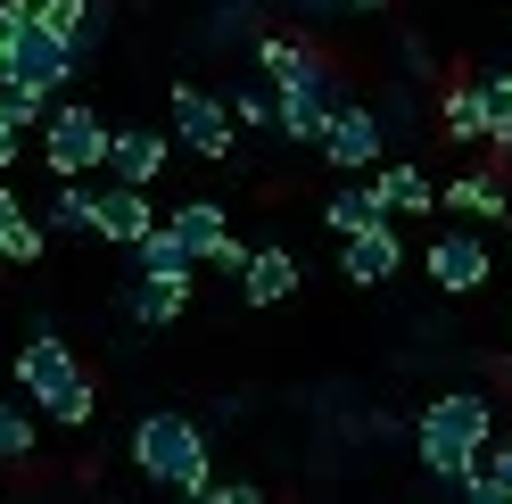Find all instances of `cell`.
I'll use <instances>...</instances> for the list:
<instances>
[{
	"instance_id": "obj_1",
	"label": "cell",
	"mask_w": 512,
	"mask_h": 504,
	"mask_svg": "<svg viewBox=\"0 0 512 504\" xmlns=\"http://www.w3.org/2000/svg\"><path fill=\"white\" fill-rule=\"evenodd\" d=\"M488 447H496V405L479 389H446V397H430L422 414H413V463H422L438 488H455V496L488 471Z\"/></svg>"
},
{
	"instance_id": "obj_2",
	"label": "cell",
	"mask_w": 512,
	"mask_h": 504,
	"mask_svg": "<svg viewBox=\"0 0 512 504\" xmlns=\"http://www.w3.org/2000/svg\"><path fill=\"white\" fill-rule=\"evenodd\" d=\"M9 372H17V397H25V405H42L58 430H83L91 414H100V389H91V372L75 364V348H67L50 323H34V339L17 348Z\"/></svg>"
},
{
	"instance_id": "obj_3",
	"label": "cell",
	"mask_w": 512,
	"mask_h": 504,
	"mask_svg": "<svg viewBox=\"0 0 512 504\" xmlns=\"http://www.w3.org/2000/svg\"><path fill=\"white\" fill-rule=\"evenodd\" d=\"M133 471H141L149 488L190 496V488H215V447H207V430L190 422V414L157 405V414L133 422Z\"/></svg>"
},
{
	"instance_id": "obj_4",
	"label": "cell",
	"mask_w": 512,
	"mask_h": 504,
	"mask_svg": "<svg viewBox=\"0 0 512 504\" xmlns=\"http://www.w3.org/2000/svg\"><path fill=\"white\" fill-rule=\"evenodd\" d=\"M273 108H281V124L273 133L290 141V149H323V133H331V116L347 108V75L331 67L323 50H306L290 75L273 83Z\"/></svg>"
},
{
	"instance_id": "obj_5",
	"label": "cell",
	"mask_w": 512,
	"mask_h": 504,
	"mask_svg": "<svg viewBox=\"0 0 512 504\" xmlns=\"http://www.w3.org/2000/svg\"><path fill=\"white\" fill-rule=\"evenodd\" d=\"M108 149H116V133H108L100 108H83V100H58V108H50V124H42V166H50L58 182H108Z\"/></svg>"
},
{
	"instance_id": "obj_6",
	"label": "cell",
	"mask_w": 512,
	"mask_h": 504,
	"mask_svg": "<svg viewBox=\"0 0 512 504\" xmlns=\"http://www.w3.org/2000/svg\"><path fill=\"white\" fill-rule=\"evenodd\" d=\"M166 232L190 248L199 265H215V273H232V281H248V257L256 248L232 232V207L223 199H174V215H166Z\"/></svg>"
},
{
	"instance_id": "obj_7",
	"label": "cell",
	"mask_w": 512,
	"mask_h": 504,
	"mask_svg": "<svg viewBox=\"0 0 512 504\" xmlns=\"http://www.w3.org/2000/svg\"><path fill=\"white\" fill-rule=\"evenodd\" d=\"M83 75V58L50 34V25H17L9 34V58H0V83H17V91H34V100L58 108V91H67Z\"/></svg>"
},
{
	"instance_id": "obj_8",
	"label": "cell",
	"mask_w": 512,
	"mask_h": 504,
	"mask_svg": "<svg viewBox=\"0 0 512 504\" xmlns=\"http://www.w3.org/2000/svg\"><path fill=\"white\" fill-rule=\"evenodd\" d=\"M323 166H331L339 182H372L380 166H389V116L364 108V100H347V108L331 116V133H323Z\"/></svg>"
},
{
	"instance_id": "obj_9",
	"label": "cell",
	"mask_w": 512,
	"mask_h": 504,
	"mask_svg": "<svg viewBox=\"0 0 512 504\" xmlns=\"http://www.w3.org/2000/svg\"><path fill=\"white\" fill-rule=\"evenodd\" d=\"M174 149L182 157H207V166H223V157L240 149V124H232V108H223V91L174 83Z\"/></svg>"
},
{
	"instance_id": "obj_10",
	"label": "cell",
	"mask_w": 512,
	"mask_h": 504,
	"mask_svg": "<svg viewBox=\"0 0 512 504\" xmlns=\"http://www.w3.org/2000/svg\"><path fill=\"white\" fill-rule=\"evenodd\" d=\"M422 273H430L438 298H471L479 281L496 273V257H488V240H479L471 224H446V232H430V248H422Z\"/></svg>"
},
{
	"instance_id": "obj_11",
	"label": "cell",
	"mask_w": 512,
	"mask_h": 504,
	"mask_svg": "<svg viewBox=\"0 0 512 504\" xmlns=\"http://www.w3.org/2000/svg\"><path fill=\"white\" fill-rule=\"evenodd\" d=\"M17 9L34 17V25H50V34L83 58V67H91L100 42H108V0H17Z\"/></svg>"
},
{
	"instance_id": "obj_12",
	"label": "cell",
	"mask_w": 512,
	"mask_h": 504,
	"mask_svg": "<svg viewBox=\"0 0 512 504\" xmlns=\"http://www.w3.org/2000/svg\"><path fill=\"white\" fill-rule=\"evenodd\" d=\"M166 224V215H157V199L149 191H124V182H100V215H91V240H108V248H124V257H133V248Z\"/></svg>"
},
{
	"instance_id": "obj_13",
	"label": "cell",
	"mask_w": 512,
	"mask_h": 504,
	"mask_svg": "<svg viewBox=\"0 0 512 504\" xmlns=\"http://www.w3.org/2000/svg\"><path fill=\"white\" fill-rule=\"evenodd\" d=\"M166 166H174V133H149V124H124L108 149V182H124V191H149Z\"/></svg>"
},
{
	"instance_id": "obj_14",
	"label": "cell",
	"mask_w": 512,
	"mask_h": 504,
	"mask_svg": "<svg viewBox=\"0 0 512 504\" xmlns=\"http://www.w3.org/2000/svg\"><path fill=\"white\" fill-rule=\"evenodd\" d=\"M339 273L356 281V290L397 281V273H405V240H397V224H372V232H356V240H339Z\"/></svg>"
},
{
	"instance_id": "obj_15",
	"label": "cell",
	"mask_w": 512,
	"mask_h": 504,
	"mask_svg": "<svg viewBox=\"0 0 512 504\" xmlns=\"http://www.w3.org/2000/svg\"><path fill=\"white\" fill-rule=\"evenodd\" d=\"M438 207H455L463 224H512V191H504V174H496V166L455 174V182L438 191Z\"/></svg>"
},
{
	"instance_id": "obj_16",
	"label": "cell",
	"mask_w": 512,
	"mask_h": 504,
	"mask_svg": "<svg viewBox=\"0 0 512 504\" xmlns=\"http://www.w3.org/2000/svg\"><path fill=\"white\" fill-rule=\"evenodd\" d=\"M133 281H149V290H174V298H190V281H199V257L157 224L141 248H133Z\"/></svg>"
},
{
	"instance_id": "obj_17",
	"label": "cell",
	"mask_w": 512,
	"mask_h": 504,
	"mask_svg": "<svg viewBox=\"0 0 512 504\" xmlns=\"http://www.w3.org/2000/svg\"><path fill=\"white\" fill-rule=\"evenodd\" d=\"M298 257H290V248H281V240H265V248H256V257H248V281H240V306H281V298H298Z\"/></svg>"
},
{
	"instance_id": "obj_18",
	"label": "cell",
	"mask_w": 512,
	"mask_h": 504,
	"mask_svg": "<svg viewBox=\"0 0 512 504\" xmlns=\"http://www.w3.org/2000/svg\"><path fill=\"white\" fill-rule=\"evenodd\" d=\"M372 191H380V215H389V224H397V215H438V182L413 166V157L380 166V174H372Z\"/></svg>"
},
{
	"instance_id": "obj_19",
	"label": "cell",
	"mask_w": 512,
	"mask_h": 504,
	"mask_svg": "<svg viewBox=\"0 0 512 504\" xmlns=\"http://www.w3.org/2000/svg\"><path fill=\"white\" fill-rule=\"evenodd\" d=\"M91 215H100V182H58L42 199V232L50 240H91Z\"/></svg>"
},
{
	"instance_id": "obj_20",
	"label": "cell",
	"mask_w": 512,
	"mask_h": 504,
	"mask_svg": "<svg viewBox=\"0 0 512 504\" xmlns=\"http://www.w3.org/2000/svg\"><path fill=\"white\" fill-rule=\"evenodd\" d=\"M323 224H331L339 240H356V232H372V224H389V215H380V191H372V182H339V191L323 199Z\"/></svg>"
},
{
	"instance_id": "obj_21",
	"label": "cell",
	"mask_w": 512,
	"mask_h": 504,
	"mask_svg": "<svg viewBox=\"0 0 512 504\" xmlns=\"http://www.w3.org/2000/svg\"><path fill=\"white\" fill-rule=\"evenodd\" d=\"M124 314H133L141 331H174L182 314H190V298H174V290H149V281H124V298H116Z\"/></svg>"
},
{
	"instance_id": "obj_22",
	"label": "cell",
	"mask_w": 512,
	"mask_h": 504,
	"mask_svg": "<svg viewBox=\"0 0 512 504\" xmlns=\"http://www.w3.org/2000/svg\"><path fill=\"white\" fill-rule=\"evenodd\" d=\"M223 108H232V124H240V133H273V124H281L273 83H232V91H223Z\"/></svg>"
},
{
	"instance_id": "obj_23",
	"label": "cell",
	"mask_w": 512,
	"mask_h": 504,
	"mask_svg": "<svg viewBox=\"0 0 512 504\" xmlns=\"http://www.w3.org/2000/svg\"><path fill=\"white\" fill-rule=\"evenodd\" d=\"M306 50H314V42H298V34H256V42H248V58H256V75H265V83H281Z\"/></svg>"
},
{
	"instance_id": "obj_24",
	"label": "cell",
	"mask_w": 512,
	"mask_h": 504,
	"mask_svg": "<svg viewBox=\"0 0 512 504\" xmlns=\"http://www.w3.org/2000/svg\"><path fill=\"white\" fill-rule=\"evenodd\" d=\"M50 124V100H34V91H17V83H0V133H25L34 141Z\"/></svg>"
},
{
	"instance_id": "obj_25",
	"label": "cell",
	"mask_w": 512,
	"mask_h": 504,
	"mask_svg": "<svg viewBox=\"0 0 512 504\" xmlns=\"http://www.w3.org/2000/svg\"><path fill=\"white\" fill-rule=\"evenodd\" d=\"M248 17H256V0H215L207 25H199V42H207V50H232V42L248 34Z\"/></svg>"
},
{
	"instance_id": "obj_26",
	"label": "cell",
	"mask_w": 512,
	"mask_h": 504,
	"mask_svg": "<svg viewBox=\"0 0 512 504\" xmlns=\"http://www.w3.org/2000/svg\"><path fill=\"white\" fill-rule=\"evenodd\" d=\"M34 455V422H25V405H0V463H25Z\"/></svg>"
},
{
	"instance_id": "obj_27",
	"label": "cell",
	"mask_w": 512,
	"mask_h": 504,
	"mask_svg": "<svg viewBox=\"0 0 512 504\" xmlns=\"http://www.w3.org/2000/svg\"><path fill=\"white\" fill-rule=\"evenodd\" d=\"M397 58H405V83H438V58H430V42H422V34H405V42H397Z\"/></svg>"
},
{
	"instance_id": "obj_28",
	"label": "cell",
	"mask_w": 512,
	"mask_h": 504,
	"mask_svg": "<svg viewBox=\"0 0 512 504\" xmlns=\"http://www.w3.org/2000/svg\"><path fill=\"white\" fill-rule=\"evenodd\" d=\"M455 504H512V480H504V471L488 463V471H479V480H471V488H463Z\"/></svg>"
},
{
	"instance_id": "obj_29",
	"label": "cell",
	"mask_w": 512,
	"mask_h": 504,
	"mask_svg": "<svg viewBox=\"0 0 512 504\" xmlns=\"http://www.w3.org/2000/svg\"><path fill=\"white\" fill-rule=\"evenodd\" d=\"M25 224H34V215H25V199L9 191V182H0V248H9V240H17Z\"/></svg>"
},
{
	"instance_id": "obj_30",
	"label": "cell",
	"mask_w": 512,
	"mask_h": 504,
	"mask_svg": "<svg viewBox=\"0 0 512 504\" xmlns=\"http://www.w3.org/2000/svg\"><path fill=\"white\" fill-rule=\"evenodd\" d=\"M215 504H265V488L256 480H215Z\"/></svg>"
},
{
	"instance_id": "obj_31",
	"label": "cell",
	"mask_w": 512,
	"mask_h": 504,
	"mask_svg": "<svg viewBox=\"0 0 512 504\" xmlns=\"http://www.w3.org/2000/svg\"><path fill=\"white\" fill-rule=\"evenodd\" d=\"M17 157H25V133H0V182L17 174Z\"/></svg>"
},
{
	"instance_id": "obj_32",
	"label": "cell",
	"mask_w": 512,
	"mask_h": 504,
	"mask_svg": "<svg viewBox=\"0 0 512 504\" xmlns=\"http://www.w3.org/2000/svg\"><path fill=\"white\" fill-rule=\"evenodd\" d=\"M380 9H397V0H339V17H380Z\"/></svg>"
},
{
	"instance_id": "obj_33",
	"label": "cell",
	"mask_w": 512,
	"mask_h": 504,
	"mask_svg": "<svg viewBox=\"0 0 512 504\" xmlns=\"http://www.w3.org/2000/svg\"><path fill=\"white\" fill-rule=\"evenodd\" d=\"M488 372H496V381H504V389H512V356H488Z\"/></svg>"
},
{
	"instance_id": "obj_34",
	"label": "cell",
	"mask_w": 512,
	"mask_h": 504,
	"mask_svg": "<svg viewBox=\"0 0 512 504\" xmlns=\"http://www.w3.org/2000/svg\"><path fill=\"white\" fill-rule=\"evenodd\" d=\"M174 504H215V488H190V496H174Z\"/></svg>"
},
{
	"instance_id": "obj_35",
	"label": "cell",
	"mask_w": 512,
	"mask_h": 504,
	"mask_svg": "<svg viewBox=\"0 0 512 504\" xmlns=\"http://www.w3.org/2000/svg\"><path fill=\"white\" fill-rule=\"evenodd\" d=\"M496 471H504V480H512V438H504V455H496Z\"/></svg>"
},
{
	"instance_id": "obj_36",
	"label": "cell",
	"mask_w": 512,
	"mask_h": 504,
	"mask_svg": "<svg viewBox=\"0 0 512 504\" xmlns=\"http://www.w3.org/2000/svg\"><path fill=\"white\" fill-rule=\"evenodd\" d=\"M496 75H504V83H512V58H504V67H496Z\"/></svg>"
},
{
	"instance_id": "obj_37",
	"label": "cell",
	"mask_w": 512,
	"mask_h": 504,
	"mask_svg": "<svg viewBox=\"0 0 512 504\" xmlns=\"http://www.w3.org/2000/svg\"><path fill=\"white\" fill-rule=\"evenodd\" d=\"M504 248H512V224H504Z\"/></svg>"
}]
</instances>
